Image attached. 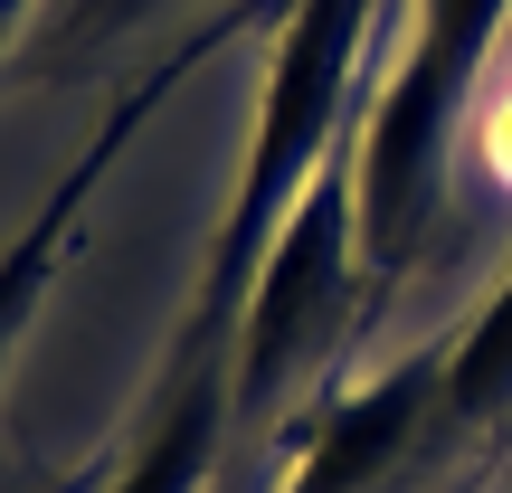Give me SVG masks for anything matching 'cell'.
<instances>
[{
    "mask_svg": "<svg viewBox=\"0 0 512 493\" xmlns=\"http://www.w3.org/2000/svg\"><path fill=\"white\" fill-rule=\"evenodd\" d=\"M380 19H389V0H285L275 10V57H266V86H256V124L238 152V181H228L219 238H209L200 294H228V304L256 294V266H266L285 209L361 133Z\"/></svg>",
    "mask_w": 512,
    "mask_h": 493,
    "instance_id": "6da1fadb",
    "label": "cell"
},
{
    "mask_svg": "<svg viewBox=\"0 0 512 493\" xmlns=\"http://www.w3.org/2000/svg\"><path fill=\"white\" fill-rule=\"evenodd\" d=\"M408 38L380 67L351 133V200H361V266H399L437 219V190L475 124V95L494 76L512 0H399Z\"/></svg>",
    "mask_w": 512,
    "mask_h": 493,
    "instance_id": "7a4b0ae2",
    "label": "cell"
},
{
    "mask_svg": "<svg viewBox=\"0 0 512 493\" xmlns=\"http://www.w3.org/2000/svg\"><path fill=\"white\" fill-rule=\"evenodd\" d=\"M162 10H181V0H48L38 10V29H29V67L38 76H67V67H86V57H105L114 38H133L143 19H162Z\"/></svg>",
    "mask_w": 512,
    "mask_h": 493,
    "instance_id": "3957f363",
    "label": "cell"
},
{
    "mask_svg": "<svg viewBox=\"0 0 512 493\" xmlns=\"http://www.w3.org/2000/svg\"><path fill=\"white\" fill-rule=\"evenodd\" d=\"M503 380H512V275H503L494 304H484L475 342H465V399H484V389H503Z\"/></svg>",
    "mask_w": 512,
    "mask_h": 493,
    "instance_id": "277c9868",
    "label": "cell"
},
{
    "mask_svg": "<svg viewBox=\"0 0 512 493\" xmlns=\"http://www.w3.org/2000/svg\"><path fill=\"white\" fill-rule=\"evenodd\" d=\"M29 29H38V0H0V67L29 48Z\"/></svg>",
    "mask_w": 512,
    "mask_h": 493,
    "instance_id": "5b68a950",
    "label": "cell"
}]
</instances>
